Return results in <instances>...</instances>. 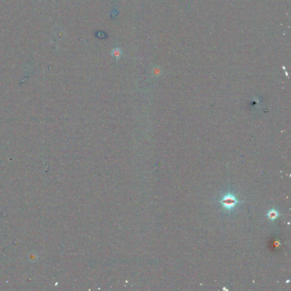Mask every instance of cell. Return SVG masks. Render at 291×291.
<instances>
[{
	"instance_id": "6da1fadb",
	"label": "cell",
	"mask_w": 291,
	"mask_h": 291,
	"mask_svg": "<svg viewBox=\"0 0 291 291\" xmlns=\"http://www.w3.org/2000/svg\"><path fill=\"white\" fill-rule=\"evenodd\" d=\"M221 203L227 210H230L233 208L237 203L240 201L237 200L235 196L232 194H227L221 200Z\"/></svg>"
},
{
	"instance_id": "3957f363",
	"label": "cell",
	"mask_w": 291,
	"mask_h": 291,
	"mask_svg": "<svg viewBox=\"0 0 291 291\" xmlns=\"http://www.w3.org/2000/svg\"><path fill=\"white\" fill-rule=\"evenodd\" d=\"M267 216L270 219L274 221V220H275L276 219L278 218L279 214L277 211H275V209H271L269 211Z\"/></svg>"
},
{
	"instance_id": "7a4b0ae2",
	"label": "cell",
	"mask_w": 291,
	"mask_h": 291,
	"mask_svg": "<svg viewBox=\"0 0 291 291\" xmlns=\"http://www.w3.org/2000/svg\"><path fill=\"white\" fill-rule=\"evenodd\" d=\"M111 56H113L114 58L116 59L117 60H118L122 56V51L119 48H118V47L114 48L112 50L111 52Z\"/></svg>"
}]
</instances>
